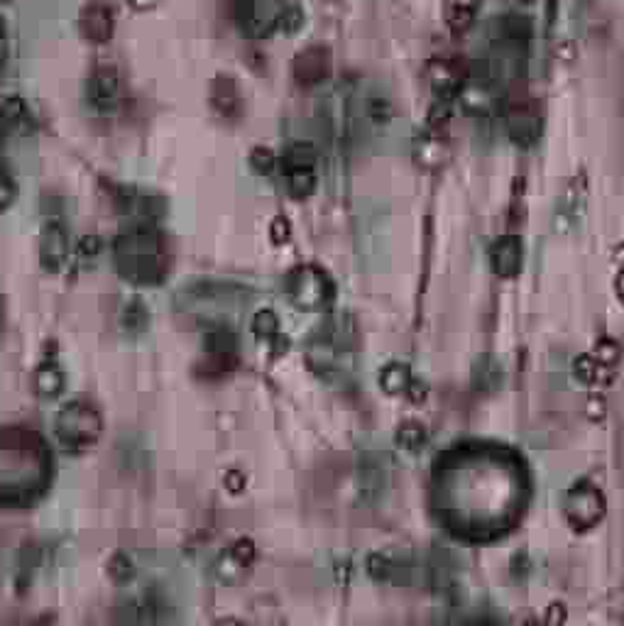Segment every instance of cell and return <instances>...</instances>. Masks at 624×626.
Masks as SVG:
<instances>
[{"label":"cell","instance_id":"cell-1","mask_svg":"<svg viewBox=\"0 0 624 626\" xmlns=\"http://www.w3.org/2000/svg\"><path fill=\"white\" fill-rule=\"evenodd\" d=\"M50 479V452L30 428L0 431V502L30 505Z\"/></svg>","mask_w":624,"mask_h":626},{"label":"cell","instance_id":"cell-2","mask_svg":"<svg viewBox=\"0 0 624 626\" xmlns=\"http://www.w3.org/2000/svg\"><path fill=\"white\" fill-rule=\"evenodd\" d=\"M115 262L125 279L135 284H159L167 277V243L155 228L138 226L115 243Z\"/></svg>","mask_w":624,"mask_h":626},{"label":"cell","instance_id":"cell-3","mask_svg":"<svg viewBox=\"0 0 624 626\" xmlns=\"http://www.w3.org/2000/svg\"><path fill=\"white\" fill-rule=\"evenodd\" d=\"M101 434V416L86 401H69L57 416L59 443L69 452L86 451Z\"/></svg>","mask_w":624,"mask_h":626},{"label":"cell","instance_id":"cell-4","mask_svg":"<svg viewBox=\"0 0 624 626\" xmlns=\"http://www.w3.org/2000/svg\"><path fill=\"white\" fill-rule=\"evenodd\" d=\"M286 8V0H235V18L248 37L267 40L282 30Z\"/></svg>","mask_w":624,"mask_h":626},{"label":"cell","instance_id":"cell-5","mask_svg":"<svg viewBox=\"0 0 624 626\" xmlns=\"http://www.w3.org/2000/svg\"><path fill=\"white\" fill-rule=\"evenodd\" d=\"M316 148L309 139H299L282 156V169H285L286 192L294 199H306L316 189Z\"/></svg>","mask_w":624,"mask_h":626},{"label":"cell","instance_id":"cell-6","mask_svg":"<svg viewBox=\"0 0 624 626\" xmlns=\"http://www.w3.org/2000/svg\"><path fill=\"white\" fill-rule=\"evenodd\" d=\"M285 291L294 306L306 309V311H316V309L326 306V301L333 296V282L326 272L316 270V267H296L286 277Z\"/></svg>","mask_w":624,"mask_h":626},{"label":"cell","instance_id":"cell-7","mask_svg":"<svg viewBox=\"0 0 624 626\" xmlns=\"http://www.w3.org/2000/svg\"><path fill=\"white\" fill-rule=\"evenodd\" d=\"M565 522L571 523V529L575 531H590L595 529L600 523V519L605 516V496L600 492L592 482L588 479H581L575 482L568 495H565L564 502Z\"/></svg>","mask_w":624,"mask_h":626},{"label":"cell","instance_id":"cell-8","mask_svg":"<svg viewBox=\"0 0 624 626\" xmlns=\"http://www.w3.org/2000/svg\"><path fill=\"white\" fill-rule=\"evenodd\" d=\"M504 128L507 135L514 145L520 148H531L544 130V121L538 108L531 103L527 96H514L507 103V113H504Z\"/></svg>","mask_w":624,"mask_h":626},{"label":"cell","instance_id":"cell-9","mask_svg":"<svg viewBox=\"0 0 624 626\" xmlns=\"http://www.w3.org/2000/svg\"><path fill=\"white\" fill-rule=\"evenodd\" d=\"M468 64L463 57H434L426 67V81L439 98H456L468 84Z\"/></svg>","mask_w":624,"mask_h":626},{"label":"cell","instance_id":"cell-10","mask_svg":"<svg viewBox=\"0 0 624 626\" xmlns=\"http://www.w3.org/2000/svg\"><path fill=\"white\" fill-rule=\"evenodd\" d=\"M88 101L95 111L111 113L121 105V76L111 67L95 69L88 78Z\"/></svg>","mask_w":624,"mask_h":626},{"label":"cell","instance_id":"cell-11","mask_svg":"<svg viewBox=\"0 0 624 626\" xmlns=\"http://www.w3.org/2000/svg\"><path fill=\"white\" fill-rule=\"evenodd\" d=\"M330 74V54L326 47H309L294 59V76L302 86L321 84Z\"/></svg>","mask_w":624,"mask_h":626},{"label":"cell","instance_id":"cell-12","mask_svg":"<svg viewBox=\"0 0 624 626\" xmlns=\"http://www.w3.org/2000/svg\"><path fill=\"white\" fill-rule=\"evenodd\" d=\"M490 262L497 277L514 279L521 272V262H524V250L517 235H502L490 250Z\"/></svg>","mask_w":624,"mask_h":626},{"label":"cell","instance_id":"cell-13","mask_svg":"<svg viewBox=\"0 0 624 626\" xmlns=\"http://www.w3.org/2000/svg\"><path fill=\"white\" fill-rule=\"evenodd\" d=\"M414 156L416 162L426 166V169H439V166L448 162L451 149H448V142L443 139L441 130H431L429 128V132L414 142Z\"/></svg>","mask_w":624,"mask_h":626},{"label":"cell","instance_id":"cell-14","mask_svg":"<svg viewBox=\"0 0 624 626\" xmlns=\"http://www.w3.org/2000/svg\"><path fill=\"white\" fill-rule=\"evenodd\" d=\"M81 32L88 42L104 44L113 35V13L105 5H88L81 13Z\"/></svg>","mask_w":624,"mask_h":626},{"label":"cell","instance_id":"cell-15","mask_svg":"<svg viewBox=\"0 0 624 626\" xmlns=\"http://www.w3.org/2000/svg\"><path fill=\"white\" fill-rule=\"evenodd\" d=\"M67 255H69V237H67V230H64L61 223L52 220L50 226L44 228V237H42L44 267H50V270H59L61 264L67 262Z\"/></svg>","mask_w":624,"mask_h":626},{"label":"cell","instance_id":"cell-16","mask_svg":"<svg viewBox=\"0 0 624 626\" xmlns=\"http://www.w3.org/2000/svg\"><path fill=\"white\" fill-rule=\"evenodd\" d=\"M477 10H480V0H446V8H443L446 25L456 35H463L475 22Z\"/></svg>","mask_w":624,"mask_h":626},{"label":"cell","instance_id":"cell-17","mask_svg":"<svg viewBox=\"0 0 624 626\" xmlns=\"http://www.w3.org/2000/svg\"><path fill=\"white\" fill-rule=\"evenodd\" d=\"M460 101H463V108H466V113L475 115V118H487L490 115V111H493V103L494 98L493 94H490V88L483 84V81H473V84H466L463 86V91L458 94Z\"/></svg>","mask_w":624,"mask_h":626},{"label":"cell","instance_id":"cell-18","mask_svg":"<svg viewBox=\"0 0 624 626\" xmlns=\"http://www.w3.org/2000/svg\"><path fill=\"white\" fill-rule=\"evenodd\" d=\"M414 384V374L407 365L402 362H390V365L382 367L380 372V387L392 397H402V394H409Z\"/></svg>","mask_w":624,"mask_h":626},{"label":"cell","instance_id":"cell-19","mask_svg":"<svg viewBox=\"0 0 624 626\" xmlns=\"http://www.w3.org/2000/svg\"><path fill=\"white\" fill-rule=\"evenodd\" d=\"M211 101L218 108V113L235 115L240 108V94L231 76H218L211 86Z\"/></svg>","mask_w":624,"mask_h":626},{"label":"cell","instance_id":"cell-20","mask_svg":"<svg viewBox=\"0 0 624 626\" xmlns=\"http://www.w3.org/2000/svg\"><path fill=\"white\" fill-rule=\"evenodd\" d=\"M67 384V377L61 372V367L57 362H44L35 374V387L42 397H59Z\"/></svg>","mask_w":624,"mask_h":626},{"label":"cell","instance_id":"cell-21","mask_svg":"<svg viewBox=\"0 0 624 626\" xmlns=\"http://www.w3.org/2000/svg\"><path fill=\"white\" fill-rule=\"evenodd\" d=\"M573 374L581 384H605L610 380V367L600 365L592 355H581L573 362Z\"/></svg>","mask_w":624,"mask_h":626},{"label":"cell","instance_id":"cell-22","mask_svg":"<svg viewBox=\"0 0 624 626\" xmlns=\"http://www.w3.org/2000/svg\"><path fill=\"white\" fill-rule=\"evenodd\" d=\"M426 443H429V431H426L419 421H404V424L399 426L397 445L402 451L416 455V452L424 451Z\"/></svg>","mask_w":624,"mask_h":626},{"label":"cell","instance_id":"cell-23","mask_svg":"<svg viewBox=\"0 0 624 626\" xmlns=\"http://www.w3.org/2000/svg\"><path fill=\"white\" fill-rule=\"evenodd\" d=\"M0 115H3L5 125L13 128V130L25 132L27 125H30V111H27L25 101L20 96L5 98V101H3V108H0Z\"/></svg>","mask_w":624,"mask_h":626},{"label":"cell","instance_id":"cell-24","mask_svg":"<svg viewBox=\"0 0 624 626\" xmlns=\"http://www.w3.org/2000/svg\"><path fill=\"white\" fill-rule=\"evenodd\" d=\"M252 331H255V335H258L262 343H267V345H277L279 343L277 316H275L272 311H260L258 316H255V321H252Z\"/></svg>","mask_w":624,"mask_h":626},{"label":"cell","instance_id":"cell-25","mask_svg":"<svg viewBox=\"0 0 624 626\" xmlns=\"http://www.w3.org/2000/svg\"><path fill=\"white\" fill-rule=\"evenodd\" d=\"M397 570V563L390 556H384V553H373V556L367 558V573L373 575L375 580H392Z\"/></svg>","mask_w":624,"mask_h":626},{"label":"cell","instance_id":"cell-26","mask_svg":"<svg viewBox=\"0 0 624 626\" xmlns=\"http://www.w3.org/2000/svg\"><path fill=\"white\" fill-rule=\"evenodd\" d=\"M619 355H622V348H619V343L612 338L598 340V345L592 350V357L598 360L600 365L610 367V370L619 362Z\"/></svg>","mask_w":624,"mask_h":626},{"label":"cell","instance_id":"cell-27","mask_svg":"<svg viewBox=\"0 0 624 626\" xmlns=\"http://www.w3.org/2000/svg\"><path fill=\"white\" fill-rule=\"evenodd\" d=\"M122 313H125V316H122V326H125V331H131L132 335L148 326V309L140 304V301H132Z\"/></svg>","mask_w":624,"mask_h":626},{"label":"cell","instance_id":"cell-28","mask_svg":"<svg viewBox=\"0 0 624 626\" xmlns=\"http://www.w3.org/2000/svg\"><path fill=\"white\" fill-rule=\"evenodd\" d=\"M504 27V37L510 40V42H529V22L524 18H520V15H510V18H504L502 22Z\"/></svg>","mask_w":624,"mask_h":626},{"label":"cell","instance_id":"cell-29","mask_svg":"<svg viewBox=\"0 0 624 626\" xmlns=\"http://www.w3.org/2000/svg\"><path fill=\"white\" fill-rule=\"evenodd\" d=\"M250 165L258 174H272V172L277 169V156H275L272 149L258 148V149H252Z\"/></svg>","mask_w":624,"mask_h":626},{"label":"cell","instance_id":"cell-30","mask_svg":"<svg viewBox=\"0 0 624 626\" xmlns=\"http://www.w3.org/2000/svg\"><path fill=\"white\" fill-rule=\"evenodd\" d=\"M392 103L390 98L384 96H373L370 101H367V115H370V121L377 122V125H384V122L392 121Z\"/></svg>","mask_w":624,"mask_h":626},{"label":"cell","instance_id":"cell-31","mask_svg":"<svg viewBox=\"0 0 624 626\" xmlns=\"http://www.w3.org/2000/svg\"><path fill=\"white\" fill-rule=\"evenodd\" d=\"M111 575H113L115 580L118 583H125V580H131L132 577V573H135V568H132V563H131V558L128 556H122V553H118V556L111 560Z\"/></svg>","mask_w":624,"mask_h":626},{"label":"cell","instance_id":"cell-32","mask_svg":"<svg viewBox=\"0 0 624 626\" xmlns=\"http://www.w3.org/2000/svg\"><path fill=\"white\" fill-rule=\"evenodd\" d=\"M607 414V401L602 394H590L588 399H585V416L590 418V421H602Z\"/></svg>","mask_w":624,"mask_h":626},{"label":"cell","instance_id":"cell-33","mask_svg":"<svg viewBox=\"0 0 624 626\" xmlns=\"http://www.w3.org/2000/svg\"><path fill=\"white\" fill-rule=\"evenodd\" d=\"M98 255H101V240L94 237V235H88V237H84V240L78 243V257H81V260H94Z\"/></svg>","mask_w":624,"mask_h":626},{"label":"cell","instance_id":"cell-34","mask_svg":"<svg viewBox=\"0 0 624 626\" xmlns=\"http://www.w3.org/2000/svg\"><path fill=\"white\" fill-rule=\"evenodd\" d=\"M302 25H303V13L299 8H294V5H289L285 13V20H282V30H286V32H296Z\"/></svg>","mask_w":624,"mask_h":626},{"label":"cell","instance_id":"cell-35","mask_svg":"<svg viewBox=\"0 0 624 626\" xmlns=\"http://www.w3.org/2000/svg\"><path fill=\"white\" fill-rule=\"evenodd\" d=\"M13 199H15V183H13V179L8 174L0 172V209L10 206Z\"/></svg>","mask_w":624,"mask_h":626},{"label":"cell","instance_id":"cell-36","mask_svg":"<svg viewBox=\"0 0 624 626\" xmlns=\"http://www.w3.org/2000/svg\"><path fill=\"white\" fill-rule=\"evenodd\" d=\"M135 10H152L157 5V0H128Z\"/></svg>","mask_w":624,"mask_h":626},{"label":"cell","instance_id":"cell-37","mask_svg":"<svg viewBox=\"0 0 624 626\" xmlns=\"http://www.w3.org/2000/svg\"><path fill=\"white\" fill-rule=\"evenodd\" d=\"M615 291H617V296H619V301L624 304V267L619 270V274H617V279H615Z\"/></svg>","mask_w":624,"mask_h":626},{"label":"cell","instance_id":"cell-38","mask_svg":"<svg viewBox=\"0 0 624 626\" xmlns=\"http://www.w3.org/2000/svg\"><path fill=\"white\" fill-rule=\"evenodd\" d=\"M3 44H5V22L0 18V61H3Z\"/></svg>","mask_w":624,"mask_h":626},{"label":"cell","instance_id":"cell-39","mask_svg":"<svg viewBox=\"0 0 624 626\" xmlns=\"http://www.w3.org/2000/svg\"><path fill=\"white\" fill-rule=\"evenodd\" d=\"M0 3H10V0H0Z\"/></svg>","mask_w":624,"mask_h":626}]
</instances>
